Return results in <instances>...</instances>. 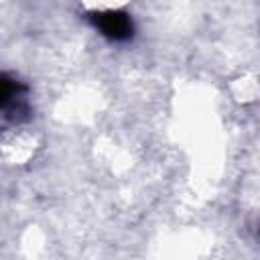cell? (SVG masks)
<instances>
[{
  "mask_svg": "<svg viewBox=\"0 0 260 260\" xmlns=\"http://www.w3.org/2000/svg\"><path fill=\"white\" fill-rule=\"evenodd\" d=\"M95 24L100 30L114 39V41H124L132 35V22L124 12H102L95 14Z\"/></svg>",
  "mask_w": 260,
  "mask_h": 260,
  "instance_id": "cell-1",
  "label": "cell"
}]
</instances>
